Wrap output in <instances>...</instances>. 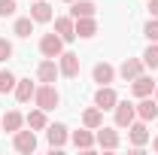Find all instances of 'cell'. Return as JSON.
Segmentation results:
<instances>
[{
  "instance_id": "20",
  "label": "cell",
  "mask_w": 158,
  "mask_h": 155,
  "mask_svg": "<svg viewBox=\"0 0 158 155\" xmlns=\"http://www.w3.org/2000/svg\"><path fill=\"white\" fill-rule=\"evenodd\" d=\"M24 122H27V128H31V131H46V128H49V119H46V110H31V113H27V116H24Z\"/></svg>"
},
{
  "instance_id": "29",
  "label": "cell",
  "mask_w": 158,
  "mask_h": 155,
  "mask_svg": "<svg viewBox=\"0 0 158 155\" xmlns=\"http://www.w3.org/2000/svg\"><path fill=\"white\" fill-rule=\"evenodd\" d=\"M12 58V43L6 37H0V61H9Z\"/></svg>"
},
{
  "instance_id": "25",
  "label": "cell",
  "mask_w": 158,
  "mask_h": 155,
  "mask_svg": "<svg viewBox=\"0 0 158 155\" xmlns=\"http://www.w3.org/2000/svg\"><path fill=\"white\" fill-rule=\"evenodd\" d=\"M15 82H19V79H15L12 70H0V94H9V91L15 88Z\"/></svg>"
},
{
  "instance_id": "30",
  "label": "cell",
  "mask_w": 158,
  "mask_h": 155,
  "mask_svg": "<svg viewBox=\"0 0 158 155\" xmlns=\"http://www.w3.org/2000/svg\"><path fill=\"white\" fill-rule=\"evenodd\" d=\"M149 15L158 19V0H149Z\"/></svg>"
},
{
  "instance_id": "9",
  "label": "cell",
  "mask_w": 158,
  "mask_h": 155,
  "mask_svg": "<svg viewBox=\"0 0 158 155\" xmlns=\"http://www.w3.org/2000/svg\"><path fill=\"white\" fill-rule=\"evenodd\" d=\"M155 79L152 76H143L140 73L137 79H131V91H134V97H149V94H155Z\"/></svg>"
},
{
  "instance_id": "24",
  "label": "cell",
  "mask_w": 158,
  "mask_h": 155,
  "mask_svg": "<svg viewBox=\"0 0 158 155\" xmlns=\"http://www.w3.org/2000/svg\"><path fill=\"white\" fill-rule=\"evenodd\" d=\"M34 24H37V21L31 19V15H24V19H15V24H12V34H15V37H31V34H34Z\"/></svg>"
},
{
  "instance_id": "16",
  "label": "cell",
  "mask_w": 158,
  "mask_h": 155,
  "mask_svg": "<svg viewBox=\"0 0 158 155\" xmlns=\"http://www.w3.org/2000/svg\"><path fill=\"white\" fill-rule=\"evenodd\" d=\"M55 34H58L64 43L76 40V24H73V19H70V15H61V19H55Z\"/></svg>"
},
{
  "instance_id": "11",
  "label": "cell",
  "mask_w": 158,
  "mask_h": 155,
  "mask_svg": "<svg viewBox=\"0 0 158 155\" xmlns=\"http://www.w3.org/2000/svg\"><path fill=\"white\" fill-rule=\"evenodd\" d=\"M128 137H131V143H134V146H146V143H149V128H146V122H143V119H134V122H131V125H128Z\"/></svg>"
},
{
  "instance_id": "19",
  "label": "cell",
  "mask_w": 158,
  "mask_h": 155,
  "mask_svg": "<svg viewBox=\"0 0 158 155\" xmlns=\"http://www.w3.org/2000/svg\"><path fill=\"white\" fill-rule=\"evenodd\" d=\"M31 19L40 21V24H46V21H52L55 19V12H52V6L46 3V0H37L34 6H31Z\"/></svg>"
},
{
  "instance_id": "15",
  "label": "cell",
  "mask_w": 158,
  "mask_h": 155,
  "mask_svg": "<svg viewBox=\"0 0 158 155\" xmlns=\"http://www.w3.org/2000/svg\"><path fill=\"white\" fill-rule=\"evenodd\" d=\"M12 94H15L19 103H31L34 94H37V85H34L31 79H19V82H15V88H12Z\"/></svg>"
},
{
  "instance_id": "13",
  "label": "cell",
  "mask_w": 158,
  "mask_h": 155,
  "mask_svg": "<svg viewBox=\"0 0 158 155\" xmlns=\"http://www.w3.org/2000/svg\"><path fill=\"white\" fill-rule=\"evenodd\" d=\"M58 76H61V70H58V64H55V58H46V61L37 64V79L40 82H55Z\"/></svg>"
},
{
  "instance_id": "4",
  "label": "cell",
  "mask_w": 158,
  "mask_h": 155,
  "mask_svg": "<svg viewBox=\"0 0 158 155\" xmlns=\"http://www.w3.org/2000/svg\"><path fill=\"white\" fill-rule=\"evenodd\" d=\"M40 52H43V58H58L61 52H64V40H61L58 34H43Z\"/></svg>"
},
{
  "instance_id": "33",
  "label": "cell",
  "mask_w": 158,
  "mask_h": 155,
  "mask_svg": "<svg viewBox=\"0 0 158 155\" xmlns=\"http://www.w3.org/2000/svg\"><path fill=\"white\" fill-rule=\"evenodd\" d=\"M64 3H76V0H64Z\"/></svg>"
},
{
  "instance_id": "34",
  "label": "cell",
  "mask_w": 158,
  "mask_h": 155,
  "mask_svg": "<svg viewBox=\"0 0 158 155\" xmlns=\"http://www.w3.org/2000/svg\"><path fill=\"white\" fill-rule=\"evenodd\" d=\"M0 128H3V122H0Z\"/></svg>"
},
{
  "instance_id": "31",
  "label": "cell",
  "mask_w": 158,
  "mask_h": 155,
  "mask_svg": "<svg viewBox=\"0 0 158 155\" xmlns=\"http://www.w3.org/2000/svg\"><path fill=\"white\" fill-rule=\"evenodd\" d=\"M152 149H155V152H158V137H155V140H152Z\"/></svg>"
},
{
  "instance_id": "10",
  "label": "cell",
  "mask_w": 158,
  "mask_h": 155,
  "mask_svg": "<svg viewBox=\"0 0 158 155\" xmlns=\"http://www.w3.org/2000/svg\"><path fill=\"white\" fill-rule=\"evenodd\" d=\"M137 119H143V122H155L158 119V100L152 94L149 97H140L137 103Z\"/></svg>"
},
{
  "instance_id": "3",
  "label": "cell",
  "mask_w": 158,
  "mask_h": 155,
  "mask_svg": "<svg viewBox=\"0 0 158 155\" xmlns=\"http://www.w3.org/2000/svg\"><path fill=\"white\" fill-rule=\"evenodd\" d=\"M113 113H116V128H128L137 119V107L131 100H118L116 107H113Z\"/></svg>"
},
{
  "instance_id": "28",
  "label": "cell",
  "mask_w": 158,
  "mask_h": 155,
  "mask_svg": "<svg viewBox=\"0 0 158 155\" xmlns=\"http://www.w3.org/2000/svg\"><path fill=\"white\" fill-rule=\"evenodd\" d=\"M143 34H146V40H149V43H158V19H149V21H146Z\"/></svg>"
},
{
  "instance_id": "6",
  "label": "cell",
  "mask_w": 158,
  "mask_h": 155,
  "mask_svg": "<svg viewBox=\"0 0 158 155\" xmlns=\"http://www.w3.org/2000/svg\"><path fill=\"white\" fill-rule=\"evenodd\" d=\"M143 67H146V64H143L140 58H125L122 64H118V70H116V73L125 79V82H131V79H137L140 73H143Z\"/></svg>"
},
{
  "instance_id": "18",
  "label": "cell",
  "mask_w": 158,
  "mask_h": 155,
  "mask_svg": "<svg viewBox=\"0 0 158 155\" xmlns=\"http://www.w3.org/2000/svg\"><path fill=\"white\" fill-rule=\"evenodd\" d=\"M94 134H91V128H82V131H73V146L76 149H85V152H91L94 149Z\"/></svg>"
},
{
  "instance_id": "17",
  "label": "cell",
  "mask_w": 158,
  "mask_h": 155,
  "mask_svg": "<svg viewBox=\"0 0 158 155\" xmlns=\"http://www.w3.org/2000/svg\"><path fill=\"white\" fill-rule=\"evenodd\" d=\"M73 24H76V37H82V40H91L94 34H98L94 15H88V19H73Z\"/></svg>"
},
{
  "instance_id": "12",
  "label": "cell",
  "mask_w": 158,
  "mask_h": 155,
  "mask_svg": "<svg viewBox=\"0 0 158 155\" xmlns=\"http://www.w3.org/2000/svg\"><path fill=\"white\" fill-rule=\"evenodd\" d=\"M46 140H49L52 149H61V146L67 143V125H61V122L49 125V128H46Z\"/></svg>"
},
{
  "instance_id": "8",
  "label": "cell",
  "mask_w": 158,
  "mask_h": 155,
  "mask_svg": "<svg viewBox=\"0 0 158 155\" xmlns=\"http://www.w3.org/2000/svg\"><path fill=\"white\" fill-rule=\"evenodd\" d=\"M116 67L113 64H106V61H100V64H94V70H91V79L98 82V85H113V79H116Z\"/></svg>"
},
{
  "instance_id": "1",
  "label": "cell",
  "mask_w": 158,
  "mask_h": 155,
  "mask_svg": "<svg viewBox=\"0 0 158 155\" xmlns=\"http://www.w3.org/2000/svg\"><path fill=\"white\" fill-rule=\"evenodd\" d=\"M34 103H37L40 110H46V113L55 110L61 103V94H58V88H55V82H43L37 88V94H34Z\"/></svg>"
},
{
  "instance_id": "2",
  "label": "cell",
  "mask_w": 158,
  "mask_h": 155,
  "mask_svg": "<svg viewBox=\"0 0 158 155\" xmlns=\"http://www.w3.org/2000/svg\"><path fill=\"white\" fill-rule=\"evenodd\" d=\"M58 70H61V76L76 79V76H79V70H82L79 55H76V52H61V55H58Z\"/></svg>"
},
{
  "instance_id": "22",
  "label": "cell",
  "mask_w": 158,
  "mask_h": 155,
  "mask_svg": "<svg viewBox=\"0 0 158 155\" xmlns=\"http://www.w3.org/2000/svg\"><path fill=\"white\" fill-rule=\"evenodd\" d=\"M82 125L91 128V131H98L100 125H103V110H100V107H88V110L82 113Z\"/></svg>"
},
{
  "instance_id": "23",
  "label": "cell",
  "mask_w": 158,
  "mask_h": 155,
  "mask_svg": "<svg viewBox=\"0 0 158 155\" xmlns=\"http://www.w3.org/2000/svg\"><path fill=\"white\" fill-rule=\"evenodd\" d=\"M0 122H3V131H9V134H15L21 125H24V116H21L19 110H9L6 116H0Z\"/></svg>"
},
{
  "instance_id": "5",
  "label": "cell",
  "mask_w": 158,
  "mask_h": 155,
  "mask_svg": "<svg viewBox=\"0 0 158 155\" xmlns=\"http://www.w3.org/2000/svg\"><path fill=\"white\" fill-rule=\"evenodd\" d=\"M12 146H15V152H24V155H31L34 149H37V134L34 131H15L12 134Z\"/></svg>"
},
{
  "instance_id": "21",
  "label": "cell",
  "mask_w": 158,
  "mask_h": 155,
  "mask_svg": "<svg viewBox=\"0 0 158 155\" xmlns=\"http://www.w3.org/2000/svg\"><path fill=\"white\" fill-rule=\"evenodd\" d=\"M98 12V6L91 3V0H76V3H70V19H88V15H94Z\"/></svg>"
},
{
  "instance_id": "27",
  "label": "cell",
  "mask_w": 158,
  "mask_h": 155,
  "mask_svg": "<svg viewBox=\"0 0 158 155\" xmlns=\"http://www.w3.org/2000/svg\"><path fill=\"white\" fill-rule=\"evenodd\" d=\"M15 9H19V3H15V0H0V19H12V15H15Z\"/></svg>"
},
{
  "instance_id": "32",
  "label": "cell",
  "mask_w": 158,
  "mask_h": 155,
  "mask_svg": "<svg viewBox=\"0 0 158 155\" xmlns=\"http://www.w3.org/2000/svg\"><path fill=\"white\" fill-rule=\"evenodd\" d=\"M155 100H158V85H155Z\"/></svg>"
},
{
  "instance_id": "14",
  "label": "cell",
  "mask_w": 158,
  "mask_h": 155,
  "mask_svg": "<svg viewBox=\"0 0 158 155\" xmlns=\"http://www.w3.org/2000/svg\"><path fill=\"white\" fill-rule=\"evenodd\" d=\"M94 140H98V146H100V149H118V131L106 128V125H100V128H98Z\"/></svg>"
},
{
  "instance_id": "26",
  "label": "cell",
  "mask_w": 158,
  "mask_h": 155,
  "mask_svg": "<svg viewBox=\"0 0 158 155\" xmlns=\"http://www.w3.org/2000/svg\"><path fill=\"white\" fill-rule=\"evenodd\" d=\"M143 64L152 67V70H158V43H149V49L143 52Z\"/></svg>"
},
{
  "instance_id": "7",
  "label": "cell",
  "mask_w": 158,
  "mask_h": 155,
  "mask_svg": "<svg viewBox=\"0 0 158 155\" xmlns=\"http://www.w3.org/2000/svg\"><path fill=\"white\" fill-rule=\"evenodd\" d=\"M118 103V94L113 91V85H98V91H94V107L100 110H113Z\"/></svg>"
}]
</instances>
